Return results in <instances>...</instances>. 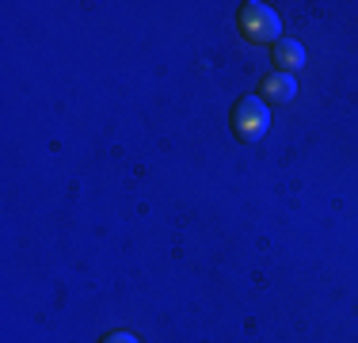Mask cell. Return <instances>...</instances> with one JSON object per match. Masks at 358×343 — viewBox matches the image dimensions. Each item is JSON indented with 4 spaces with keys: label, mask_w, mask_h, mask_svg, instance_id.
Listing matches in <instances>:
<instances>
[{
    "label": "cell",
    "mask_w": 358,
    "mask_h": 343,
    "mask_svg": "<svg viewBox=\"0 0 358 343\" xmlns=\"http://www.w3.org/2000/svg\"><path fill=\"white\" fill-rule=\"evenodd\" d=\"M271 130V111L263 99H241L233 107V134L241 141H259Z\"/></svg>",
    "instance_id": "cell-1"
},
{
    "label": "cell",
    "mask_w": 358,
    "mask_h": 343,
    "mask_svg": "<svg viewBox=\"0 0 358 343\" xmlns=\"http://www.w3.org/2000/svg\"><path fill=\"white\" fill-rule=\"evenodd\" d=\"M241 31H244L248 42H275L278 31H282V23H278L275 8L255 4L252 0V4H244V12H241Z\"/></svg>",
    "instance_id": "cell-2"
},
{
    "label": "cell",
    "mask_w": 358,
    "mask_h": 343,
    "mask_svg": "<svg viewBox=\"0 0 358 343\" xmlns=\"http://www.w3.org/2000/svg\"><path fill=\"white\" fill-rule=\"evenodd\" d=\"M259 92H263L267 103H289L297 96V80H294V73H271Z\"/></svg>",
    "instance_id": "cell-3"
},
{
    "label": "cell",
    "mask_w": 358,
    "mask_h": 343,
    "mask_svg": "<svg viewBox=\"0 0 358 343\" xmlns=\"http://www.w3.org/2000/svg\"><path fill=\"white\" fill-rule=\"evenodd\" d=\"M275 65L289 73V69H301L305 65V50L297 42H275Z\"/></svg>",
    "instance_id": "cell-4"
},
{
    "label": "cell",
    "mask_w": 358,
    "mask_h": 343,
    "mask_svg": "<svg viewBox=\"0 0 358 343\" xmlns=\"http://www.w3.org/2000/svg\"><path fill=\"white\" fill-rule=\"evenodd\" d=\"M99 343H138V336H130V332H110V336H103Z\"/></svg>",
    "instance_id": "cell-5"
}]
</instances>
